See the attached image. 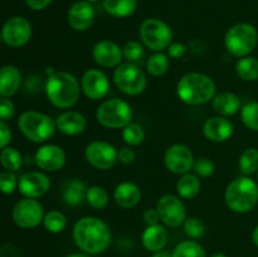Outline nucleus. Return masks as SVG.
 <instances>
[{
	"label": "nucleus",
	"instance_id": "nucleus-1",
	"mask_svg": "<svg viewBox=\"0 0 258 257\" xmlns=\"http://www.w3.org/2000/svg\"><path fill=\"white\" fill-rule=\"evenodd\" d=\"M76 246L87 254H100L110 247L112 233L105 221L98 217H82L75 223L72 229Z\"/></svg>",
	"mask_w": 258,
	"mask_h": 257
},
{
	"label": "nucleus",
	"instance_id": "nucleus-2",
	"mask_svg": "<svg viewBox=\"0 0 258 257\" xmlns=\"http://www.w3.org/2000/svg\"><path fill=\"white\" fill-rule=\"evenodd\" d=\"M44 91L48 100L54 107L71 108L78 102L82 90L77 78L70 72H52L44 82Z\"/></svg>",
	"mask_w": 258,
	"mask_h": 257
},
{
	"label": "nucleus",
	"instance_id": "nucleus-3",
	"mask_svg": "<svg viewBox=\"0 0 258 257\" xmlns=\"http://www.w3.org/2000/svg\"><path fill=\"white\" fill-rule=\"evenodd\" d=\"M217 86L213 78L201 72L185 73L176 85V95L181 102L199 106L213 100Z\"/></svg>",
	"mask_w": 258,
	"mask_h": 257
},
{
	"label": "nucleus",
	"instance_id": "nucleus-4",
	"mask_svg": "<svg viewBox=\"0 0 258 257\" xmlns=\"http://www.w3.org/2000/svg\"><path fill=\"white\" fill-rule=\"evenodd\" d=\"M224 202L234 213H248L258 203V184L247 175L233 179L224 191Z\"/></svg>",
	"mask_w": 258,
	"mask_h": 257
},
{
	"label": "nucleus",
	"instance_id": "nucleus-5",
	"mask_svg": "<svg viewBox=\"0 0 258 257\" xmlns=\"http://www.w3.org/2000/svg\"><path fill=\"white\" fill-rule=\"evenodd\" d=\"M20 133L29 141L43 144L54 135L57 126L50 116L38 111H25L18 118Z\"/></svg>",
	"mask_w": 258,
	"mask_h": 257
},
{
	"label": "nucleus",
	"instance_id": "nucleus-6",
	"mask_svg": "<svg viewBox=\"0 0 258 257\" xmlns=\"http://www.w3.org/2000/svg\"><path fill=\"white\" fill-rule=\"evenodd\" d=\"M258 32L249 23H237L232 25L224 37V45L232 55L243 58L251 54L257 47Z\"/></svg>",
	"mask_w": 258,
	"mask_h": 257
},
{
	"label": "nucleus",
	"instance_id": "nucleus-7",
	"mask_svg": "<svg viewBox=\"0 0 258 257\" xmlns=\"http://www.w3.org/2000/svg\"><path fill=\"white\" fill-rule=\"evenodd\" d=\"M98 123L106 128H123L133 120V108L130 103L121 98H111L101 103L96 111Z\"/></svg>",
	"mask_w": 258,
	"mask_h": 257
},
{
	"label": "nucleus",
	"instance_id": "nucleus-8",
	"mask_svg": "<svg viewBox=\"0 0 258 257\" xmlns=\"http://www.w3.org/2000/svg\"><path fill=\"white\" fill-rule=\"evenodd\" d=\"M141 42L153 52H163L173 43V30L164 20L149 18L139 28Z\"/></svg>",
	"mask_w": 258,
	"mask_h": 257
},
{
	"label": "nucleus",
	"instance_id": "nucleus-9",
	"mask_svg": "<svg viewBox=\"0 0 258 257\" xmlns=\"http://www.w3.org/2000/svg\"><path fill=\"white\" fill-rule=\"evenodd\" d=\"M113 82L116 87L127 96H138L145 91L148 78L145 73L135 63H121L113 73Z\"/></svg>",
	"mask_w": 258,
	"mask_h": 257
},
{
	"label": "nucleus",
	"instance_id": "nucleus-10",
	"mask_svg": "<svg viewBox=\"0 0 258 257\" xmlns=\"http://www.w3.org/2000/svg\"><path fill=\"white\" fill-rule=\"evenodd\" d=\"M44 209L39 201L32 198H23L15 203L12 211V218L18 227L23 229H32L43 223Z\"/></svg>",
	"mask_w": 258,
	"mask_h": 257
},
{
	"label": "nucleus",
	"instance_id": "nucleus-11",
	"mask_svg": "<svg viewBox=\"0 0 258 257\" xmlns=\"http://www.w3.org/2000/svg\"><path fill=\"white\" fill-rule=\"evenodd\" d=\"M156 209L160 216V221L170 228L180 227L186 219L185 206L183 201L174 194L160 197L156 203Z\"/></svg>",
	"mask_w": 258,
	"mask_h": 257
},
{
	"label": "nucleus",
	"instance_id": "nucleus-12",
	"mask_svg": "<svg viewBox=\"0 0 258 257\" xmlns=\"http://www.w3.org/2000/svg\"><path fill=\"white\" fill-rule=\"evenodd\" d=\"M86 161L97 170H110L117 161V150L106 141H92L86 146Z\"/></svg>",
	"mask_w": 258,
	"mask_h": 257
},
{
	"label": "nucleus",
	"instance_id": "nucleus-13",
	"mask_svg": "<svg viewBox=\"0 0 258 257\" xmlns=\"http://www.w3.org/2000/svg\"><path fill=\"white\" fill-rule=\"evenodd\" d=\"M3 40L13 48H20L32 38V24L24 17H12L2 28Z\"/></svg>",
	"mask_w": 258,
	"mask_h": 257
},
{
	"label": "nucleus",
	"instance_id": "nucleus-14",
	"mask_svg": "<svg viewBox=\"0 0 258 257\" xmlns=\"http://www.w3.org/2000/svg\"><path fill=\"white\" fill-rule=\"evenodd\" d=\"M164 164L170 173L183 175L193 169V151L184 144H173L164 155Z\"/></svg>",
	"mask_w": 258,
	"mask_h": 257
},
{
	"label": "nucleus",
	"instance_id": "nucleus-15",
	"mask_svg": "<svg viewBox=\"0 0 258 257\" xmlns=\"http://www.w3.org/2000/svg\"><path fill=\"white\" fill-rule=\"evenodd\" d=\"M34 161L44 173H55L66 165L67 155L60 146L55 144H45L35 151Z\"/></svg>",
	"mask_w": 258,
	"mask_h": 257
},
{
	"label": "nucleus",
	"instance_id": "nucleus-16",
	"mask_svg": "<svg viewBox=\"0 0 258 257\" xmlns=\"http://www.w3.org/2000/svg\"><path fill=\"white\" fill-rule=\"evenodd\" d=\"M18 189L24 198L38 199L50 189V179L44 171H28L19 178Z\"/></svg>",
	"mask_w": 258,
	"mask_h": 257
},
{
	"label": "nucleus",
	"instance_id": "nucleus-17",
	"mask_svg": "<svg viewBox=\"0 0 258 257\" xmlns=\"http://www.w3.org/2000/svg\"><path fill=\"white\" fill-rule=\"evenodd\" d=\"M81 90L90 100H102L110 91V82H108L107 76L102 71L96 70V68L86 71L81 78Z\"/></svg>",
	"mask_w": 258,
	"mask_h": 257
},
{
	"label": "nucleus",
	"instance_id": "nucleus-18",
	"mask_svg": "<svg viewBox=\"0 0 258 257\" xmlns=\"http://www.w3.org/2000/svg\"><path fill=\"white\" fill-rule=\"evenodd\" d=\"M92 57L100 67L116 68L123 59L122 48L112 40H100L93 45Z\"/></svg>",
	"mask_w": 258,
	"mask_h": 257
},
{
	"label": "nucleus",
	"instance_id": "nucleus-19",
	"mask_svg": "<svg viewBox=\"0 0 258 257\" xmlns=\"http://www.w3.org/2000/svg\"><path fill=\"white\" fill-rule=\"evenodd\" d=\"M67 20L72 29L77 32H86L92 27L95 22V9L91 3L86 0L76 2L68 10Z\"/></svg>",
	"mask_w": 258,
	"mask_h": 257
},
{
	"label": "nucleus",
	"instance_id": "nucleus-20",
	"mask_svg": "<svg viewBox=\"0 0 258 257\" xmlns=\"http://www.w3.org/2000/svg\"><path fill=\"white\" fill-rule=\"evenodd\" d=\"M234 126L229 118L224 116H213L209 117L203 125V135L207 140L212 143H224L233 135Z\"/></svg>",
	"mask_w": 258,
	"mask_h": 257
},
{
	"label": "nucleus",
	"instance_id": "nucleus-21",
	"mask_svg": "<svg viewBox=\"0 0 258 257\" xmlns=\"http://www.w3.org/2000/svg\"><path fill=\"white\" fill-rule=\"evenodd\" d=\"M55 126L59 133L67 136H77L85 131L87 120L85 116L77 111H63L55 118Z\"/></svg>",
	"mask_w": 258,
	"mask_h": 257
},
{
	"label": "nucleus",
	"instance_id": "nucleus-22",
	"mask_svg": "<svg viewBox=\"0 0 258 257\" xmlns=\"http://www.w3.org/2000/svg\"><path fill=\"white\" fill-rule=\"evenodd\" d=\"M141 243L146 251L158 252L165 248L168 243V231L163 224L158 223L154 226H146L141 234Z\"/></svg>",
	"mask_w": 258,
	"mask_h": 257
},
{
	"label": "nucleus",
	"instance_id": "nucleus-23",
	"mask_svg": "<svg viewBox=\"0 0 258 257\" xmlns=\"http://www.w3.org/2000/svg\"><path fill=\"white\" fill-rule=\"evenodd\" d=\"M113 199L121 208H134L140 203L141 190L133 181H122L116 185L115 190H113Z\"/></svg>",
	"mask_w": 258,
	"mask_h": 257
},
{
	"label": "nucleus",
	"instance_id": "nucleus-24",
	"mask_svg": "<svg viewBox=\"0 0 258 257\" xmlns=\"http://www.w3.org/2000/svg\"><path fill=\"white\" fill-rule=\"evenodd\" d=\"M22 86V73L15 66L0 67V96L10 97L19 91Z\"/></svg>",
	"mask_w": 258,
	"mask_h": 257
},
{
	"label": "nucleus",
	"instance_id": "nucleus-25",
	"mask_svg": "<svg viewBox=\"0 0 258 257\" xmlns=\"http://www.w3.org/2000/svg\"><path fill=\"white\" fill-rule=\"evenodd\" d=\"M212 106L219 116H224V117L236 115L242 108L241 100H239L238 96L233 92H229V91L216 93V96L212 100Z\"/></svg>",
	"mask_w": 258,
	"mask_h": 257
},
{
	"label": "nucleus",
	"instance_id": "nucleus-26",
	"mask_svg": "<svg viewBox=\"0 0 258 257\" xmlns=\"http://www.w3.org/2000/svg\"><path fill=\"white\" fill-rule=\"evenodd\" d=\"M87 189V185L82 180L72 179V180L67 181L62 191L63 202L70 207L80 206L86 201Z\"/></svg>",
	"mask_w": 258,
	"mask_h": 257
},
{
	"label": "nucleus",
	"instance_id": "nucleus-27",
	"mask_svg": "<svg viewBox=\"0 0 258 257\" xmlns=\"http://www.w3.org/2000/svg\"><path fill=\"white\" fill-rule=\"evenodd\" d=\"M201 178L196 174H183L176 181V191H178L179 197L184 199L196 198L201 193Z\"/></svg>",
	"mask_w": 258,
	"mask_h": 257
},
{
	"label": "nucleus",
	"instance_id": "nucleus-28",
	"mask_svg": "<svg viewBox=\"0 0 258 257\" xmlns=\"http://www.w3.org/2000/svg\"><path fill=\"white\" fill-rule=\"evenodd\" d=\"M102 7L113 18H127L135 13L138 0H103Z\"/></svg>",
	"mask_w": 258,
	"mask_h": 257
},
{
	"label": "nucleus",
	"instance_id": "nucleus-29",
	"mask_svg": "<svg viewBox=\"0 0 258 257\" xmlns=\"http://www.w3.org/2000/svg\"><path fill=\"white\" fill-rule=\"evenodd\" d=\"M236 72L238 77L243 81L253 82L258 80V58L247 55L239 58L236 63Z\"/></svg>",
	"mask_w": 258,
	"mask_h": 257
},
{
	"label": "nucleus",
	"instance_id": "nucleus-30",
	"mask_svg": "<svg viewBox=\"0 0 258 257\" xmlns=\"http://www.w3.org/2000/svg\"><path fill=\"white\" fill-rule=\"evenodd\" d=\"M173 257H207L206 251L196 239H186L175 246L171 252Z\"/></svg>",
	"mask_w": 258,
	"mask_h": 257
},
{
	"label": "nucleus",
	"instance_id": "nucleus-31",
	"mask_svg": "<svg viewBox=\"0 0 258 257\" xmlns=\"http://www.w3.org/2000/svg\"><path fill=\"white\" fill-rule=\"evenodd\" d=\"M86 202L90 204L91 208L96 209V211H101V209L107 207L108 202H110V196H108V191L103 186L92 185L87 189Z\"/></svg>",
	"mask_w": 258,
	"mask_h": 257
},
{
	"label": "nucleus",
	"instance_id": "nucleus-32",
	"mask_svg": "<svg viewBox=\"0 0 258 257\" xmlns=\"http://www.w3.org/2000/svg\"><path fill=\"white\" fill-rule=\"evenodd\" d=\"M169 58L163 52H155L146 62V71L153 77H160L169 70Z\"/></svg>",
	"mask_w": 258,
	"mask_h": 257
},
{
	"label": "nucleus",
	"instance_id": "nucleus-33",
	"mask_svg": "<svg viewBox=\"0 0 258 257\" xmlns=\"http://www.w3.org/2000/svg\"><path fill=\"white\" fill-rule=\"evenodd\" d=\"M0 164L5 170L9 171H18L22 168L23 158L22 154L12 146H7L0 151Z\"/></svg>",
	"mask_w": 258,
	"mask_h": 257
},
{
	"label": "nucleus",
	"instance_id": "nucleus-34",
	"mask_svg": "<svg viewBox=\"0 0 258 257\" xmlns=\"http://www.w3.org/2000/svg\"><path fill=\"white\" fill-rule=\"evenodd\" d=\"M43 226L49 233H60L67 227V218L59 211H49L44 214Z\"/></svg>",
	"mask_w": 258,
	"mask_h": 257
},
{
	"label": "nucleus",
	"instance_id": "nucleus-35",
	"mask_svg": "<svg viewBox=\"0 0 258 257\" xmlns=\"http://www.w3.org/2000/svg\"><path fill=\"white\" fill-rule=\"evenodd\" d=\"M239 169L243 175H252L258 171V150L254 148H248L243 150L239 156Z\"/></svg>",
	"mask_w": 258,
	"mask_h": 257
},
{
	"label": "nucleus",
	"instance_id": "nucleus-36",
	"mask_svg": "<svg viewBox=\"0 0 258 257\" xmlns=\"http://www.w3.org/2000/svg\"><path fill=\"white\" fill-rule=\"evenodd\" d=\"M122 139L127 146H138L145 140V130L139 123L130 122L122 128Z\"/></svg>",
	"mask_w": 258,
	"mask_h": 257
},
{
	"label": "nucleus",
	"instance_id": "nucleus-37",
	"mask_svg": "<svg viewBox=\"0 0 258 257\" xmlns=\"http://www.w3.org/2000/svg\"><path fill=\"white\" fill-rule=\"evenodd\" d=\"M241 120L247 128L258 133V101L246 103L241 108Z\"/></svg>",
	"mask_w": 258,
	"mask_h": 257
},
{
	"label": "nucleus",
	"instance_id": "nucleus-38",
	"mask_svg": "<svg viewBox=\"0 0 258 257\" xmlns=\"http://www.w3.org/2000/svg\"><path fill=\"white\" fill-rule=\"evenodd\" d=\"M183 226L185 234L191 239L202 238L204 236V233H206V224H204V222L202 219L197 218V217L186 218Z\"/></svg>",
	"mask_w": 258,
	"mask_h": 257
},
{
	"label": "nucleus",
	"instance_id": "nucleus-39",
	"mask_svg": "<svg viewBox=\"0 0 258 257\" xmlns=\"http://www.w3.org/2000/svg\"><path fill=\"white\" fill-rule=\"evenodd\" d=\"M123 59L130 63H135L144 57V44L136 40H130L122 47Z\"/></svg>",
	"mask_w": 258,
	"mask_h": 257
},
{
	"label": "nucleus",
	"instance_id": "nucleus-40",
	"mask_svg": "<svg viewBox=\"0 0 258 257\" xmlns=\"http://www.w3.org/2000/svg\"><path fill=\"white\" fill-rule=\"evenodd\" d=\"M193 170L196 175L199 178H209L216 171V165H214L213 160H211L207 156H201L197 160H194Z\"/></svg>",
	"mask_w": 258,
	"mask_h": 257
},
{
	"label": "nucleus",
	"instance_id": "nucleus-41",
	"mask_svg": "<svg viewBox=\"0 0 258 257\" xmlns=\"http://www.w3.org/2000/svg\"><path fill=\"white\" fill-rule=\"evenodd\" d=\"M19 179L14 174V171L3 170L0 171V191L4 194H13L18 189Z\"/></svg>",
	"mask_w": 258,
	"mask_h": 257
},
{
	"label": "nucleus",
	"instance_id": "nucleus-42",
	"mask_svg": "<svg viewBox=\"0 0 258 257\" xmlns=\"http://www.w3.org/2000/svg\"><path fill=\"white\" fill-rule=\"evenodd\" d=\"M15 115V105L8 97L0 96V120L8 121Z\"/></svg>",
	"mask_w": 258,
	"mask_h": 257
},
{
	"label": "nucleus",
	"instance_id": "nucleus-43",
	"mask_svg": "<svg viewBox=\"0 0 258 257\" xmlns=\"http://www.w3.org/2000/svg\"><path fill=\"white\" fill-rule=\"evenodd\" d=\"M136 160V153L131 146H123L117 150V161L123 165H130Z\"/></svg>",
	"mask_w": 258,
	"mask_h": 257
},
{
	"label": "nucleus",
	"instance_id": "nucleus-44",
	"mask_svg": "<svg viewBox=\"0 0 258 257\" xmlns=\"http://www.w3.org/2000/svg\"><path fill=\"white\" fill-rule=\"evenodd\" d=\"M12 141V130L5 121L0 120V150L9 146Z\"/></svg>",
	"mask_w": 258,
	"mask_h": 257
},
{
	"label": "nucleus",
	"instance_id": "nucleus-45",
	"mask_svg": "<svg viewBox=\"0 0 258 257\" xmlns=\"http://www.w3.org/2000/svg\"><path fill=\"white\" fill-rule=\"evenodd\" d=\"M168 55L174 59H179L183 57L186 52V45L183 43H171L168 47Z\"/></svg>",
	"mask_w": 258,
	"mask_h": 257
},
{
	"label": "nucleus",
	"instance_id": "nucleus-46",
	"mask_svg": "<svg viewBox=\"0 0 258 257\" xmlns=\"http://www.w3.org/2000/svg\"><path fill=\"white\" fill-rule=\"evenodd\" d=\"M144 223L146 226H154V224H158L160 221V216H159V212L156 208H149L144 212L143 214Z\"/></svg>",
	"mask_w": 258,
	"mask_h": 257
},
{
	"label": "nucleus",
	"instance_id": "nucleus-47",
	"mask_svg": "<svg viewBox=\"0 0 258 257\" xmlns=\"http://www.w3.org/2000/svg\"><path fill=\"white\" fill-rule=\"evenodd\" d=\"M24 2L29 9L39 12V10L45 9L52 3V0H24Z\"/></svg>",
	"mask_w": 258,
	"mask_h": 257
},
{
	"label": "nucleus",
	"instance_id": "nucleus-48",
	"mask_svg": "<svg viewBox=\"0 0 258 257\" xmlns=\"http://www.w3.org/2000/svg\"><path fill=\"white\" fill-rule=\"evenodd\" d=\"M151 257H173V254H171V252L165 251V249H161V251L154 252V253L151 254Z\"/></svg>",
	"mask_w": 258,
	"mask_h": 257
},
{
	"label": "nucleus",
	"instance_id": "nucleus-49",
	"mask_svg": "<svg viewBox=\"0 0 258 257\" xmlns=\"http://www.w3.org/2000/svg\"><path fill=\"white\" fill-rule=\"evenodd\" d=\"M252 242H253L254 246L258 248V224L254 227L253 232H252Z\"/></svg>",
	"mask_w": 258,
	"mask_h": 257
},
{
	"label": "nucleus",
	"instance_id": "nucleus-50",
	"mask_svg": "<svg viewBox=\"0 0 258 257\" xmlns=\"http://www.w3.org/2000/svg\"><path fill=\"white\" fill-rule=\"evenodd\" d=\"M66 257H91V254L85 253V252H76V253H71Z\"/></svg>",
	"mask_w": 258,
	"mask_h": 257
},
{
	"label": "nucleus",
	"instance_id": "nucleus-51",
	"mask_svg": "<svg viewBox=\"0 0 258 257\" xmlns=\"http://www.w3.org/2000/svg\"><path fill=\"white\" fill-rule=\"evenodd\" d=\"M211 257H228V256L224 253H213Z\"/></svg>",
	"mask_w": 258,
	"mask_h": 257
},
{
	"label": "nucleus",
	"instance_id": "nucleus-52",
	"mask_svg": "<svg viewBox=\"0 0 258 257\" xmlns=\"http://www.w3.org/2000/svg\"><path fill=\"white\" fill-rule=\"evenodd\" d=\"M86 2H88V3H95V2H98V0H86Z\"/></svg>",
	"mask_w": 258,
	"mask_h": 257
},
{
	"label": "nucleus",
	"instance_id": "nucleus-53",
	"mask_svg": "<svg viewBox=\"0 0 258 257\" xmlns=\"http://www.w3.org/2000/svg\"><path fill=\"white\" fill-rule=\"evenodd\" d=\"M3 42V35H2V32H0V43Z\"/></svg>",
	"mask_w": 258,
	"mask_h": 257
},
{
	"label": "nucleus",
	"instance_id": "nucleus-54",
	"mask_svg": "<svg viewBox=\"0 0 258 257\" xmlns=\"http://www.w3.org/2000/svg\"><path fill=\"white\" fill-rule=\"evenodd\" d=\"M257 180H258V171H257Z\"/></svg>",
	"mask_w": 258,
	"mask_h": 257
}]
</instances>
